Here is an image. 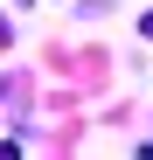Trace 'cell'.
<instances>
[{
  "instance_id": "1",
  "label": "cell",
  "mask_w": 153,
  "mask_h": 160,
  "mask_svg": "<svg viewBox=\"0 0 153 160\" xmlns=\"http://www.w3.org/2000/svg\"><path fill=\"white\" fill-rule=\"evenodd\" d=\"M139 35H153V14H146V21H139Z\"/></svg>"
}]
</instances>
